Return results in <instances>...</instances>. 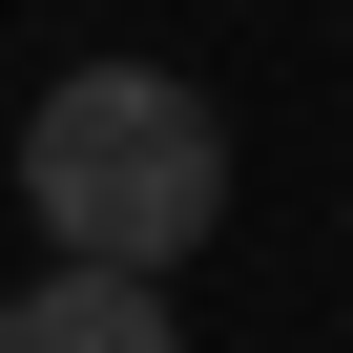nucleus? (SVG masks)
<instances>
[{"mask_svg": "<svg viewBox=\"0 0 353 353\" xmlns=\"http://www.w3.org/2000/svg\"><path fill=\"white\" fill-rule=\"evenodd\" d=\"M21 208L63 229V270H188L229 229V104L166 63H63L21 125Z\"/></svg>", "mask_w": 353, "mask_h": 353, "instance_id": "obj_1", "label": "nucleus"}, {"mask_svg": "<svg viewBox=\"0 0 353 353\" xmlns=\"http://www.w3.org/2000/svg\"><path fill=\"white\" fill-rule=\"evenodd\" d=\"M0 353H188V332H166V270H21V291H0Z\"/></svg>", "mask_w": 353, "mask_h": 353, "instance_id": "obj_2", "label": "nucleus"}]
</instances>
